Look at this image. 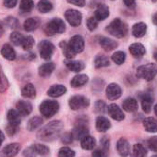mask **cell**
Here are the masks:
<instances>
[{
	"mask_svg": "<svg viewBox=\"0 0 157 157\" xmlns=\"http://www.w3.org/2000/svg\"><path fill=\"white\" fill-rule=\"evenodd\" d=\"M98 26V21L94 18V17H91L87 20V27L89 29V31L93 32L94 31Z\"/></svg>",
	"mask_w": 157,
	"mask_h": 157,
	"instance_id": "cell-46",
	"label": "cell"
},
{
	"mask_svg": "<svg viewBox=\"0 0 157 157\" xmlns=\"http://www.w3.org/2000/svg\"><path fill=\"white\" fill-rule=\"evenodd\" d=\"M55 51V46L49 41H43L39 44L40 56L44 60H49Z\"/></svg>",
	"mask_w": 157,
	"mask_h": 157,
	"instance_id": "cell-8",
	"label": "cell"
},
{
	"mask_svg": "<svg viewBox=\"0 0 157 157\" xmlns=\"http://www.w3.org/2000/svg\"><path fill=\"white\" fill-rule=\"evenodd\" d=\"M146 155H147V151L143 145L137 143L133 146L131 157H146Z\"/></svg>",
	"mask_w": 157,
	"mask_h": 157,
	"instance_id": "cell-31",
	"label": "cell"
},
{
	"mask_svg": "<svg viewBox=\"0 0 157 157\" xmlns=\"http://www.w3.org/2000/svg\"><path fill=\"white\" fill-rule=\"evenodd\" d=\"M75 151L68 147H62L58 151V157H74Z\"/></svg>",
	"mask_w": 157,
	"mask_h": 157,
	"instance_id": "cell-44",
	"label": "cell"
},
{
	"mask_svg": "<svg viewBox=\"0 0 157 157\" xmlns=\"http://www.w3.org/2000/svg\"><path fill=\"white\" fill-rule=\"evenodd\" d=\"M72 138L76 139V140H82L84 136L88 135V128L85 124L80 123L78 124L74 129L72 130Z\"/></svg>",
	"mask_w": 157,
	"mask_h": 157,
	"instance_id": "cell-14",
	"label": "cell"
},
{
	"mask_svg": "<svg viewBox=\"0 0 157 157\" xmlns=\"http://www.w3.org/2000/svg\"><path fill=\"white\" fill-rule=\"evenodd\" d=\"M147 144L151 151L157 152V136H153L150 138L147 141Z\"/></svg>",
	"mask_w": 157,
	"mask_h": 157,
	"instance_id": "cell-45",
	"label": "cell"
},
{
	"mask_svg": "<svg viewBox=\"0 0 157 157\" xmlns=\"http://www.w3.org/2000/svg\"><path fill=\"white\" fill-rule=\"evenodd\" d=\"M157 75V65L153 63H149L142 65L137 68V76L145 81H151Z\"/></svg>",
	"mask_w": 157,
	"mask_h": 157,
	"instance_id": "cell-3",
	"label": "cell"
},
{
	"mask_svg": "<svg viewBox=\"0 0 157 157\" xmlns=\"http://www.w3.org/2000/svg\"><path fill=\"white\" fill-rule=\"evenodd\" d=\"M60 46H61V48H62L63 54L65 55V56H66L67 58L71 59V58H73V57L76 56V55L72 52V50L70 49V47H69V45H68V44H67V42L62 41V42L60 43Z\"/></svg>",
	"mask_w": 157,
	"mask_h": 157,
	"instance_id": "cell-39",
	"label": "cell"
},
{
	"mask_svg": "<svg viewBox=\"0 0 157 157\" xmlns=\"http://www.w3.org/2000/svg\"><path fill=\"white\" fill-rule=\"evenodd\" d=\"M107 111H108V114L110 115V117L117 121H121L125 118V115H124L123 111L116 104L109 105L107 107Z\"/></svg>",
	"mask_w": 157,
	"mask_h": 157,
	"instance_id": "cell-10",
	"label": "cell"
},
{
	"mask_svg": "<svg viewBox=\"0 0 157 157\" xmlns=\"http://www.w3.org/2000/svg\"><path fill=\"white\" fill-rule=\"evenodd\" d=\"M68 105L72 110H78V109H82V108L89 106L90 102H89L88 98H86L85 96L75 95L69 99Z\"/></svg>",
	"mask_w": 157,
	"mask_h": 157,
	"instance_id": "cell-6",
	"label": "cell"
},
{
	"mask_svg": "<svg viewBox=\"0 0 157 157\" xmlns=\"http://www.w3.org/2000/svg\"><path fill=\"white\" fill-rule=\"evenodd\" d=\"M153 157H157V156H153Z\"/></svg>",
	"mask_w": 157,
	"mask_h": 157,
	"instance_id": "cell-61",
	"label": "cell"
},
{
	"mask_svg": "<svg viewBox=\"0 0 157 157\" xmlns=\"http://www.w3.org/2000/svg\"><path fill=\"white\" fill-rule=\"evenodd\" d=\"M129 52L135 57H141L142 56L145 55L146 50H145V47L141 44L135 43L129 46Z\"/></svg>",
	"mask_w": 157,
	"mask_h": 157,
	"instance_id": "cell-20",
	"label": "cell"
},
{
	"mask_svg": "<svg viewBox=\"0 0 157 157\" xmlns=\"http://www.w3.org/2000/svg\"><path fill=\"white\" fill-rule=\"evenodd\" d=\"M117 149L121 157H127L129 154V144L126 139H119L117 143Z\"/></svg>",
	"mask_w": 157,
	"mask_h": 157,
	"instance_id": "cell-15",
	"label": "cell"
},
{
	"mask_svg": "<svg viewBox=\"0 0 157 157\" xmlns=\"http://www.w3.org/2000/svg\"><path fill=\"white\" fill-rule=\"evenodd\" d=\"M39 26V21L36 18L27 19L23 23V28L26 32H33Z\"/></svg>",
	"mask_w": 157,
	"mask_h": 157,
	"instance_id": "cell-30",
	"label": "cell"
},
{
	"mask_svg": "<svg viewBox=\"0 0 157 157\" xmlns=\"http://www.w3.org/2000/svg\"><path fill=\"white\" fill-rule=\"evenodd\" d=\"M109 16V9L106 5L101 4L97 7L94 12V18L99 21H104Z\"/></svg>",
	"mask_w": 157,
	"mask_h": 157,
	"instance_id": "cell-17",
	"label": "cell"
},
{
	"mask_svg": "<svg viewBox=\"0 0 157 157\" xmlns=\"http://www.w3.org/2000/svg\"><path fill=\"white\" fill-rule=\"evenodd\" d=\"M36 154L37 153L35 152V151H34V149H33V146L30 147V148H28V149H26L24 151V156L25 157H35Z\"/></svg>",
	"mask_w": 157,
	"mask_h": 157,
	"instance_id": "cell-50",
	"label": "cell"
},
{
	"mask_svg": "<svg viewBox=\"0 0 157 157\" xmlns=\"http://www.w3.org/2000/svg\"><path fill=\"white\" fill-rule=\"evenodd\" d=\"M122 94L121 88L116 84V83H111L107 86L106 88V96L109 100H117L118 99Z\"/></svg>",
	"mask_w": 157,
	"mask_h": 157,
	"instance_id": "cell-11",
	"label": "cell"
},
{
	"mask_svg": "<svg viewBox=\"0 0 157 157\" xmlns=\"http://www.w3.org/2000/svg\"><path fill=\"white\" fill-rule=\"evenodd\" d=\"M21 150V145L19 143H10L7 145L2 151L3 157H15Z\"/></svg>",
	"mask_w": 157,
	"mask_h": 157,
	"instance_id": "cell-13",
	"label": "cell"
},
{
	"mask_svg": "<svg viewBox=\"0 0 157 157\" xmlns=\"http://www.w3.org/2000/svg\"><path fill=\"white\" fill-rule=\"evenodd\" d=\"M109 64H110V62H109L108 57L105 56H103V55L97 56L96 58L94 59V66L97 68L107 67V66H109Z\"/></svg>",
	"mask_w": 157,
	"mask_h": 157,
	"instance_id": "cell-35",
	"label": "cell"
},
{
	"mask_svg": "<svg viewBox=\"0 0 157 157\" xmlns=\"http://www.w3.org/2000/svg\"><path fill=\"white\" fill-rule=\"evenodd\" d=\"M152 2H157V0H151Z\"/></svg>",
	"mask_w": 157,
	"mask_h": 157,
	"instance_id": "cell-60",
	"label": "cell"
},
{
	"mask_svg": "<svg viewBox=\"0 0 157 157\" xmlns=\"http://www.w3.org/2000/svg\"><path fill=\"white\" fill-rule=\"evenodd\" d=\"M3 33H4V29H3L2 25L0 24V37H1V36L3 35Z\"/></svg>",
	"mask_w": 157,
	"mask_h": 157,
	"instance_id": "cell-57",
	"label": "cell"
},
{
	"mask_svg": "<svg viewBox=\"0 0 157 157\" xmlns=\"http://www.w3.org/2000/svg\"><path fill=\"white\" fill-rule=\"evenodd\" d=\"M67 2L77 7H81V8L84 7L85 5V0H67Z\"/></svg>",
	"mask_w": 157,
	"mask_h": 157,
	"instance_id": "cell-52",
	"label": "cell"
},
{
	"mask_svg": "<svg viewBox=\"0 0 157 157\" xmlns=\"http://www.w3.org/2000/svg\"><path fill=\"white\" fill-rule=\"evenodd\" d=\"M154 57H155V60L157 61V52L155 53V55H154Z\"/></svg>",
	"mask_w": 157,
	"mask_h": 157,
	"instance_id": "cell-59",
	"label": "cell"
},
{
	"mask_svg": "<svg viewBox=\"0 0 157 157\" xmlns=\"http://www.w3.org/2000/svg\"><path fill=\"white\" fill-rule=\"evenodd\" d=\"M123 109L127 112L132 113L138 110L139 108V105H138V101L134 98H127L123 101L122 104Z\"/></svg>",
	"mask_w": 157,
	"mask_h": 157,
	"instance_id": "cell-19",
	"label": "cell"
},
{
	"mask_svg": "<svg viewBox=\"0 0 157 157\" xmlns=\"http://www.w3.org/2000/svg\"><path fill=\"white\" fill-rule=\"evenodd\" d=\"M147 32V25L143 22H139L136 23L132 27V34L136 38H140L145 35Z\"/></svg>",
	"mask_w": 157,
	"mask_h": 157,
	"instance_id": "cell-24",
	"label": "cell"
},
{
	"mask_svg": "<svg viewBox=\"0 0 157 157\" xmlns=\"http://www.w3.org/2000/svg\"><path fill=\"white\" fill-rule=\"evenodd\" d=\"M33 0H21L20 3V10L23 13H29L33 8Z\"/></svg>",
	"mask_w": 157,
	"mask_h": 157,
	"instance_id": "cell-38",
	"label": "cell"
},
{
	"mask_svg": "<svg viewBox=\"0 0 157 157\" xmlns=\"http://www.w3.org/2000/svg\"><path fill=\"white\" fill-rule=\"evenodd\" d=\"M6 21H7V24H8L10 28H17V26H18V21H17V19H15V18L10 17V18H8V19L6 20Z\"/></svg>",
	"mask_w": 157,
	"mask_h": 157,
	"instance_id": "cell-49",
	"label": "cell"
},
{
	"mask_svg": "<svg viewBox=\"0 0 157 157\" xmlns=\"http://www.w3.org/2000/svg\"><path fill=\"white\" fill-rule=\"evenodd\" d=\"M9 88V82L6 75L4 74V71L2 69V67L0 65V93H4Z\"/></svg>",
	"mask_w": 157,
	"mask_h": 157,
	"instance_id": "cell-37",
	"label": "cell"
},
{
	"mask_svg": "<svg viewBox=\"0 0 157 157\" xmlns=\"http://www.w3.org/2000/svg\"><path fill=\"white\" fill-rule=\"evenodd\" d=\"M67 44L75 55H77L78 53H82L84 49V40L80 35H75V36L71 37V39L69 40V42Z\"/></svg>",
	"mask_w": 157,
	"mask_h": 157,
	"instance_id": "cell-9",
	"label": "cell"
},
{
	"mask_svg": "<svg viewBox=\"0 0 157 157\" xmlns=\"http://www.w3.org/2000/svg\"><path fill=\"white\" fill-rule=\"evenodd\" d=\"M65 30H66L65 22L58 18L53 19L51 21L47 22L46 25L44 26V33L50 36L58 33H63Z\"/></svg>",
	"mask_w": 157,
	"mask_h": 157,
	"instance_id": "cell-4",
	"label": "cell"
},
{
	"mask_svg": "<svg viewBox=\"0 0 157 157\" xmlns=\"http://www.w3.org/2000/svg\"><path fill=\"white\" fill-rule=\"evenodd\" d=\"M67 67L73 71V72H80L84 69L85 65L82 61H75V60H69L66 62Z\"/></svg>",
	"mask_w": 157,
	"mask_h": 157,
	"instance_id": "cell-27",
	"label": "cell"
},
{
	"mask_svg": "<svg viewBox=\"0 0 157 157\" xmlns=\"http://www.w3.org/2000/svg\"><path fill=\"white\" fill-rule=\"evenodd\" d=\"M152 98L148 95V94H144L141 97V106L142 109L145 113H150L151 110V106H152Z\"/></svg>",
	"mask_w": 157,
	"mask_h": 157,
	"instance_id": "cell-32",
	"label": "cell"
},
{
	"mask_svg": "<svg viewBox=\"0 0 157 157\" xmlns=\"http://www.w3.org/2000/svg\"><path fill=\"white\" fill-rule=\"evenodd\" d=\"M34 44V39L32 36H24V39L22 41L21 46L24 50L29 51L33 47Z\"/></svg>",
	"mask_w": 157,
	"mask_h": 157,
	"instance_id": "cell-43",
	"label": "cell"
},
{
	"mask_svg": "<svg viewBox=\"0 0 157 157\" xmlns=\"http://www.w3.org/2000/svg\"><path fill=\"white\" fill-rule=\"evenodd\" d=\"M67 92V88L64 85H53L48 91H47V94L53 98H56V97H60L63 94H65Z\"/></svg>",
	"mask_w": 157,
	"mask_h": 157,
	"instance_id": "cell-18",
	"label": "cell"
},
{
	"mask_svg": "<svg viewBox=\"0 0 157 157\" xmlns=\"http://www.w3.org/2000/svg\"><path fill=\"white\" fill-rule=\"evenodd\" d=\"M143 127L148 132H157V120L153 117H147L143 120Z\"/></svg>",
	"mask_w": 157,
	"mask_h": 157,
	"instance_id": "cell-28",
	"label": "cell"
},
{
	"mask_svg": "<svg viewBox=\"0 0 157 157\" xmlns=\"http://www.w3.org/2000/svg\"><path fill=\"white\" fill-rule=\"evenodd\" d=\"M8 120H9L10 125L15 126L18 128V126L21 124V117H20V114L17 112V110L10 109L8 112Z\"/></svg>",
	"mask_w": 157,
	"mask_h": 157,
	"instance_id": "cell-29",
	"label": "cell"
},
{
	"mask_svg": "<svg viewBox=\"0 0 157 157\" xmlns=\"http://www.w3.org/2000/svg\"><path fill=\"white\" fill-rule=\"evenodd\" d=\"M152 22H153L155 25H157V13H155V14L152 16Z\"/></svg>",
	"mask_w": 157,
	"mask_h": 157,
	"instance_id": "cell-56",
	"label": "cell"
},
{
	"mask_svg": "<svg viewBox=\"0 0 157 157\" xmlns=\"http://www.w3.org/2000/svg\"><path fill=\"white\" fill-rule=\"evenodd\" d=\"M124 4L129 8V9H133L135 8V5H136V0H123Z\"/></svg>",
	"mask_w": 157,
	"mask_h": 157,
	"instance_id": "cell-54",
	"label": "cell"
},
{
	"mask_svg": "<svg viewBox=\"0 0 157 157\" xmlns=\"http://www.w3.org/2000/svg\"><path fill=\"white\" fill-rule=\"evenodd\" d=\"M17 131V127L15 126H12V125H9L7 127V133L10 135V136H12L16 133Z\"/></svg>",
	"mask_w": 157,
	"mask_h": 157,
	"instance_id": "cell-53",
	"label": "cell"
},
{
	"mask_svg": "<svg viewBox=\"0 0 157 157\" xmlns=\"http://www.w3.org/2000/svg\"><path fill=\"white\" fill-rule=\"evenodd\" d=\"M10 41L15 44V45H21L22 44V41L24 39V36L18 33V32H13L11 34H10Z\"/></svg>",
	"mask_w": 157,
	"mask_h": 157,
	"instance_id": "cell-42",
	"label": "cell"
},
{
	"mask_svg": "<svg viewBox=\"0 0 157 157\" xmlns=\"http://www.w3.org/2000/svg\"><path fill=\"white\" fill-rule=\"evenodd\" d=\"M63 128H64V124L62 123V121L60 120L52 121L38 131L37 138L44 141H52L59 137Z\"/></svg>",
	"mask_w": 157,
	"mask_h": 157,
	"instance_id": "cell-1",
	"label": "cell"
},
{
	"mask_svg": "<svg viewBox=\"0 0 157 157\" xmlns=\"http://www.w3.org/2000/svg\"><path fill=\"white\" fill-rule=\"evenodd\" d=\"M21 94L26 98H34L36 95V90L33 84H26L21 90Z\"/></svg>",
	"mask_w": 157,
	"mask_h": 157,
	"instance_id": "cell-33",
	"label": "cell"
},
{
	"mask_svg": "<svg viewBox=\"0 0 157 157\" xmlns=\"http://www.w3.org/2000/svg\"><path fill=\"white\" fill-rule=\"evenodd\" d=\"M81 145L84 150H93L96 145V140L94 137L86 135L81 140Z\"/></svg>",
	"mask_w": 157,
	"mask_h": 157,
	"instance_id": "cell-26",
	"label": "cell"
},
{
	"mask_svg": "<svg viewBox=\"0 0 157 157\" xmlns=\"http://www.w3.org/2000/svg\"><path fill=\"white\" fill-rule=\"evenodd\" d=\"M112 60L117 65H122L126 60V54L124 52H122V51H117V52L113 54Z\"/></svg>",
	"mask_w": 157,
	"mask_h": 157,
	"instance_id": "cell-40",
	"label": "cell"
},
{
	"mask_svg": "<svg viewBox=\"0 0 157 157\" xmlns=\"http://www.w3.org/2000/svg\"><path fill=\"white\" fill-rule=\"evenodd\" d=\"M55 69V64L52 63V62H49V63H45V64H43L42 66L39 67V75L43 78H46V77H49L53 71Z\"/></svg>",
	"mask_w": 157,
	"mask_h": 157,
	"instance_id": "cell-22",
	"label": "cell"
},
{
	"mask_svg": "<svg viewBox=\"0 0 157 157\" xmlns=\"http://www.w3.org/2000/svg\"><path fill=\"white\" fill-rule=\"evenodd\" d=\"M107 150L105 149V148H102V149H98V150H95L92 156L93 157H107Z\"/></svg>",
	"mask_w": 157,
	"mask_h": 157,
	"instance_id": "cell-47",
	"label": "cell"
},
{
	"mask_svg": "<svg viewBox=\"0 0 157 157\" xmlns=\"http://www.w3.org/2000/svg\"><path fill=\"white\" fill-rule=\"evenodd\" d=\"M42 124H43V119L39 117H34L29 120L28 125H27V128L30 131H33L36 128H38Z\"/></svg>",
	"mask_w": 157,
	"mask_h": 157,
	"instance_id": "cell-36",
	"label": "cell"
},
{
	"mask_svg": "<svg viewBox=\"0 0 157 157\" xmlns=\"http://www.w3.org/2000/svg\"><path fill=\"white\" fill-rule=\"evenodd\" d=\"M59 109V104L56 101L45 100L40 105V112L44 117H52Z\"/></svg>",
	"mask_w": 157,
	"mask_h": 157,
	"instance_id": "cell-5",
	"label": "cell"
},
{
	"mask_svg": "<svg viewBox=\"0 0 157 157\" xmlns=\"http://www.w3.org/2000/svg\"><path fill=\"white\" fill-rule=\"evenodd\" d=\"M111 127L110 121L105 117H98L96 119V128L100 132H105Z\"/></svg>",
	"mask_w": 157,
	"mask_h": 157,
	"instance_id": "cell-23",
	"label": "cell"
},
{
	"mask_svg": "<svg viewBox=\"0 0 157 157\" xmlns=\"http://www.w3.org/2000/svg\"><path fill=\"white\" fill-rule=\"evenodd\" d=\"M33 149L35 151V152L39 155H42V156H46L49 154V148L45 145H43V144H34L33 146Z\"/></svg>",
	"mask_w": 157,
	"mask_h": 157,
	"instance_id": "cell-41",
	"label": "cell"
},
{
	"mask_svg": "<svg viewBox=\"0 0 157 157\" xmlns=\"http://www.w3.org/2000/svg\"><path fill=\"white\" fill-rule=\"evenodd\" d=\"M1 55L8 60H15L16 59V52L12 48V46L9 44H6L3 45L1 49Z\"/></svg>",
	"mask_w": 157,
	"mask_h": 157,
	"instance_id": "cell-25",
	"label": "cell"
},
{
	"mask_svg": "<svg viewBox=\"0 0 157 157\" xmlns=\"http://www.w3.org/2000/svg\"><path fill=\"white\" fill-rule=\"evenodd\" d=\"M100 45L106 51H112L117 47V43L110 38L107 37H102L99 39Z\"/></svg>",
	"mask_w": 157,
	"mask_h": 157,
	"instance_id": "cell-21",
	"label": "cell"
},
{
	"mask_svg": "<svg viewBox=\"0 0 157 157\" xmlns=\"http://www.w3.org/2000/svg\"><path fill=\"white\" fill-rule=\"evenodd\" d=\"M37 8L41 13H47L53 10V5L48 0H40L37 5Z\"/></svg>",
	"mask_w": 157,
	"mask_h": 157,
	"instance_id": "cell-34",
	"label": "cell"
},
{
	"mask_svg": "<svg viewBox=\"0 0 157 157\" xmlns=\"http://www.w3.org/2000/svg\"><path fill=\"white\" fill-rule=\"evenodd\" d=\"M65 18L71 26L78 27L82 23V15L80 11L76 10H67L65 13Z\"/></svg>",
	"mask_w": 157,
	"mask_h": 157,
	"instance_id": "cell-7",
	"label": "cell"
},
{
	"mask_svg": "<svg viewBox=\"0 0 157 157\" xmlns=\"http://www.w3.org/2000/svg\"><path fill=\"white\" fill-rule=\"evenodd\" d=\"M89 81V78L87 75L85 74H78L77 76H75L72 80L70 81V85L74 88H78V87H82L83 85H85Z\"/></svg>",
	"mask_w": 157,
	"mask_h": 157,
	"instance_id": "cell-16",
	"label": "cell"
},
{
	"mask_svg": "<svg viewBox=\"0 0 157 157\" xmlns=\"http://www.w3.org/2000/svg\"><path fill=\"white\" fill-rule=\"evenodd\" d=\"M105 104L103 101H98V102L95 103L94 110H95L96 113H98V114L104 113L105 112Z\"/></svg>",
	"mask_w": 157,
	"mask_h": 157,
	"instance_id": "cell-48",
	"label": "cell"
},
{
	"mask_svg": "<svg viewBox=\"0 0 157 157\" xmlns=\"http://www.w3.org/2000/svg\"><path fill=\"white\" fill-rule=\"evenodd\" d=\"M106 32L117 38H123L128 33V27L120 19H115L107 27Z\"/></svg>",
	"mask_w": 157,
	"mask_h": 157,
	"instance_id": "cell-2",
	"label": "cell"
},
{
	"mask_svg": "<svg viewBox=\"0 0 157 157\" xmlns=\"http://www.w3.org/2000/svg\"><path fill=\"white\" fill-rule=\"evenodd\" d=\"M3 2H4L5 7H7L9 9H12L17 5L18 0H3Z\"/></svg>",
	"mask_w": 157,
	"mask_h": 157,
	"instance_id": "cell-51",
	"label": "cell"
},
{
	"mask_svg": "<svg viewBox=\"0 0 157 157\" xmlns=\"http://www.w3.org/2000/svg\"><path fill=\"white\" fill-rule=\"evenodd\" d=\"M4 140H5V135H4V133L1 130H0V146L2 145Z\"/></svg>",
	"mask_w": 157,
	"mask_h": 157,
	"instance_id": "cell-55",
	"label": "cell"
},
{
	"mask_svg": "<svg viewBox=\"0 0 157 157\" xmlns=\"http://www.w3.org/2000/svg\"><path fill=\"white\" fill-rule=\"evenodd\" d=\"M154 113H155V115L157 116V104L154 105Z\"/></svg>",
	"mask_w": 157,
	"mask_h": 157,
	"instance_id": "cell-58",
	"label": "cell"
},
{
	"mask_svg": "<svg viewBox=\"0 0 157 157\" xmlns=\"http://www.w3.org/2000/svg\"><path fill=\"white\" fill-rule=\"evenodd\" d=\"M16 108H17V112L20 114V116L22 117H26L28 115H30L33 111V106L32 105L27 102V101H19L16 105Z\"/></svg>",
	"mask_w": 157,
	"mask_h": 157,
	"instance_id": "cell-12",
	"label": "cell"
}]
</instances>
